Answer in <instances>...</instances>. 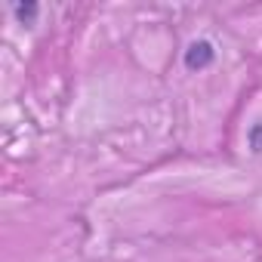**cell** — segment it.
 <instances>
[{
	"label": "cell",
	"instance_id": "obj_1",
	"mask_svg": "<svg viewBox=\"0 0 262 262\" xmlns=\"http://www.w3.org/2000/svg\"><path fill=\"white\" fill-rule=\"evenodd\" d=\"M213 62H216V47H213L210 40H191L188 50H185V56H182V65H185L191 74L210 68Z\"/></svg>",
	"mask_w": 262,
	"mask_h": 262
},
{
	"label": "cell",
	"instance_id": "obj_2",
	"mask_svg": "<svg viewBox=\"0 0 262 262\" xmlns=\"http://www.w3.org/2000/svg\"><path fill=\"white\" fill-rule=\"evenodd\" d=\"M10 10H13V16H16L19 25H34L37 22V13H40L37 4H13Z\"/></svg>",
	"mask_w": 262,
	"mask_h": 262
},
{
	"label": "cell",
	"instance_id": "obj_3",
	"mask_svg": "<svg viewBox=\"0 0 262 262\" xmlns=\"http://www.w3.org/2000/svg\"><path fill=\"white\" fill-rule=\"evenodd\" d=\"M247 148L253 155H262V120L250 123V129H247Z\"/></svg>",
	"mask_w": 262,
	"mask_h": 262
}]
</instances>
